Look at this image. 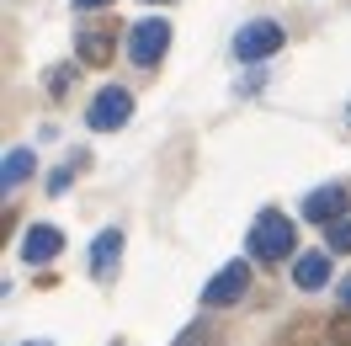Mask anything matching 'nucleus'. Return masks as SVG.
I'll return each instance as SVG.
<instances>
[{
  "label": "nucleus",
  "instance_id": "nucleus-1",
  "mask_svg": "<svg viewBox=\"0 0 351 346\" xmlns=\"http://www.w3.org/2000/svg\"><path fill=\"white\" fill-rule=\"evenodd\" d=\"M293 245H298L293 218L277 214V208H261L256 224H250V256H256V261H287V256H293Z\"/></svg>",
  "mask_w": 351,
  "mask_h": 346
},
{
  "label": "nucleus",
  "instance_id": "nucleus-2",
  "mask_svg": "<svg viewBox=\"0 0 351 346\" xmlns=\"http://www.w3.org/2000/svg\"><path fill=\"white\" fill-rule=\"evenodd\" d=\"M165 48H171V22L165 16H144V22L128 27V59L133 65H160L165 59Z\"/></svg>",
  "mask_w": 351,
  "mask_h": 346
},
{
  "label": "nucleus",
  "instance_id": "nucleus-3",
  "mask_svg": "<svg viewBox=\"0 0 351 346\" xmlns=\"http://www.w3.org/2000/svg\"><path fill=\"white\" fill-rule=\"evenodd\" d=\"M277 48H282V27L271 22V16L245 22L240 32H234V59H240V65H261V59H271Z\"/></svg>",
  "mask_w": 351,
  "mask_h": 346
},
{
  "label": "nucleus",
  "instance_id": "nucleus-4",
  "mask_svg": "<svg viewBox=\"0 0 351 346\" xmlns=\"http://www.w3.org/2000/svg\"><path fill=\"white\" fill-rule=\"evenodd\" d=\"M133 117V96L123 86H101L96 96H90V112H86V123L96 133H117L123 123Z\"/></svg>",
  "mask_w": 351,
  "mask_h": 346
},
{
  "label": "nucleus",
  "instance_id": "nucleus-5",
  "mask_svg": "<svg viewBox=\"0 0 351 346\" xmlns=\"http://www.w3.org/2000/svg\"><path fill=\"white\" fill-rule=\"evenodd\" d=\"M245 288H250V261H229L213 272V282L202 288V309H229V303L245 299Z\"/></svg>",
  "mask_w": 351,
  "mask_h": 346
},
{
  "label": "nucleus",
  "instance_id": "nucleus-6",
  "mask_svg": "<svg viewBox=\"0 0 351 346\" xmlns=\"http://www.w3.org/2000/svg\"><path fill=\"white\" fill-rule=\"evenodd\" d=\"M346 203H351L346 181H325V187H314L304 197V218L308 224H335V218H346Z\"/></svg>",
  "mask_w": 351,
  "mask_h": 346
},
{
  "label": "nucleus",
  "instance_id": "nucleus-7",
  "mask_svg": "<svg viewBox=\"0 0 351 346\" xmlns=\"http://www.w3.org/2000/svg\"><path fill=\"white\" fill-rule=\"evenodd\" d=\"M117 261H123V229H101V235L90 240V251H86V266H90V277L112 282Z\"/></svg>",
  "mask_w": 351,
  "mask_h": 346
},
{
  "label": "nucleus",
  "instance_id": "nucleus-8",
  "mask_svg": "<svg viewBox=\"0 0 351 346\" xmlns=\"http://www.w3.org/2000/svg\"><path fill=\"white\" fill-rule=\"evenodd\" d=\"M59 251H64V235H59L53 224H32L22 235V261L27 266H43V261H53Z\"/></svg>",
  "mask_w": 351,
  "mask_h": 346
},
{
  "label": "nucleus",
  "instance_id": "nucleus-9",
  "mask_svg": "<svg viewBox=\"0 0 351 346\" xmlns=\"http://www.w3.org/2000/svg\"><path fill=\"white\" fill-rule=\"evenodd\" d=\"M325 282H330V256H325V251H304V256L293 261V288L319 293Z\"/></svg>",
  "mask_w": 351,
  "mask_h": 346
},
{
  "label": "nucleus",
  "instance_id": "nucleus-10",
  "mask_svg": "<svg viewBox=\"0 0 351 346\" xmlns=\"http://www.w3.org/2000/svg\"><path fill=\"white\" fill-rule=\"evenodd\" d=\"M75 54H80V65H107L112 59V32L107 27H86V32L75 38Z\"/></svg>",
  "mask_w": 351,
  "mask_h": 346
},
{
  "label": "nucleus",
  "instance_id": "nucleus-11",
  "mask_svg": "<svg viewBox=\"0 0 351 346\" xmlns=\"http://www.w3.org/2000/svg\"><path fill=\"white\" fill-rule=\"evenodd\" d=\"M32 171H38V154H32V150H11V154H5V165H0V187L11 192V187H22Z\"/></svg>",
  "mask_w": 351,
  "mask_h": 346
},
{
  "label": "nucleus",
  "instance_id": "nucleus-12",
  "mask_svg": "<svg viewBox=\"0 0 351 346\" xmlns=\"http://www.w3.org/2000/svg\"><path fill=\"white\" fill-rule=\"evenodd\" d=\"M325 245L335 251V256H351V218H335V224H325Z\"/></svg>",
  "mask_w": 351,
  "mask_h": 346
},
{
  "label": "nucleus",
  "instance_id": "nucleus-13",
  "mask_svg": "<svg viewBox=\"0 0 351 346\" xmlns=\"http://www.w3.org/2000/svg\"><path fill=\"white\" fill-rule=\"evenodd\" d=\"M176 346H219V336H213V330L197 320V325H186V330L176 336Z\"/></svg>",
  "mask_w": 351,
  "mask_h": 346
},
{
  "label": "nucleus",
  "instance_id": "nucleus-14",
  "mask_svg": "<svg viewBox=\"0 0 351 346\" xmlns=\"http://www.w3.org/2000/svg\"><path fill=\"white\" fill-rule=\"evenodd\" d=\"M330 336H335V346H351V314H346V309L330 320Z\"/></svg>",
  "mask_w": 351,
  "mask_h": 346
},
{
  "label": "nucleus",
  "instance_id": "nucleus-15",
  "mask_svg": "<svg viewBox=\"0 0 351 346\" xmlns=\"http://www.w3.org/2000/svg\"><path fill=\"white\" fill-rule=\"evenodd\" d=\"M69 176H75V165H64V171H53V176H48V192H64V187H69Z\"/></svg>",
  "mask_w": 351,
  "mask_h": 346
},
{
  "label": "nucleus",
  "instance_id": "nucleus-16",
  "mask_svg": "<svg viewBox=\"0 0 351 346\" xmlns=\"http://www.w3.org/2000/svg\"><path fill=\"white\" fill-rule=\"evenodd\" d=\"M75 5H80V11H107L112 0H75Z\"/></svg>",
  "mask_w": 351,
  "mask_h": 346
},
{
  "label": "nucleus",
  "instance_id": "nucleus-17",
  "mask_svg": "<svg viewBox=\"0 0 351 346\" xmlns=\"http://www.w3.org/2000/svg\"><path fill=\"white\" fill-rule=\"evenodd\" d=\"M341 309H346V314H351V277L341 282Z\"/></svg>",
  "mask_w": 351,
  "mask_h": 346
},
{
  "label": "nucleus",
  "instance_id": "nucleus-18",
  "mask_svg": "<svg viewBox=\"0 0 351 346\" xmlns=\"http://www.w3.org/2000/svg\"><path fill=\"white\" fill-rule=\"evenodd\" d=\"M22 346H53V341H22Z\"/></svg>",
  "mask_w": 351,
  "mask_h": 346
},
{
  "label": "nucleus",
  "instance_id": "nucleus-19",
  "mask_svg": "<svg viewBox=\"0 0 351 346\" xmlns=\"http://www.w3.org/2000/svg\"><path fill=\"white\" fill-rule=\"evenodd\" d=\"M346 123H351V102H346Z\"/></svg>",
  "mask_w": 351,
  "mask_h": 346
},
{
  "label": "nucleus",
  "instance_id": "nucleus-20",
  "mask_svg": "<svg viewBox=\"0 0 351 346\" xmlns=\"http://www.w3.org/2000/svg\"><path fill=\"white\" fill-rule=\"evenodd\" d=\"M149 5H165V0H149Z\"/></svg>",
  "mask_w": 351,
  "mask_h": 346
}]
</instances>
